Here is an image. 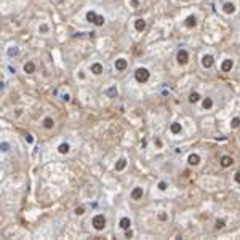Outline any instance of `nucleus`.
<instances>
[{
	"label": "nucleus",
	"instance_id": "34",
	"mask_svg": "<svg viewBox=\"0 0 240 240\" xmlns=\"http://www.w3.org/2000/svg\"><path fill=\"white\" fill-rule=\"evenodd\" d=\"M77 78H78V80H85V78H86V74H85V70H83V69H78L77 70Z\"/></svg>",
	"mask_w": 240,
	"mask_h": 240
},
{
	"label": "nucleus",
	"instance_id": "38",
	"mask_svg": "<svg viewBox=\"0 0 240 240\" xmlns=\"http://www.w3.org/2000/svg\"><path fill=\"white\" fill-rule=\"evenodd\" d=\"M234 179H235V183H239V184H240V171H237V173H235Z\"/></svg>",
	"mask_w": 240,
	"mask_h": 240
},
{
	"label": "nucleus",
	"instance_id": "25",
	"mask_svg": "<svg viewBox=\"0 0 240 240\" xmlns=\"http://www.w3.org/2000/svg\"><path fill=\"white\" fill-rule=\"evenodd\" d=\"M200 98H202V96H200L197 91H192V93L189 94V102H191V104H197V102L200 101Z\"/></svg>",
	"mask_w": 240,
	"mask_h": 240
},
{
	"label": "nucleus",
	"instance_id": "6",
	"mask_svg": "<svg viewBox=\"0 0 240 240\" xmlns=\"http://www.w3.org/2000/svg\"><path fill=\"white\" fill-rule=\"evenodd\" d=\"M130 197H131V200H134V202H139V200H142V197H144V187H141V186L133 187V191H131Z\"/></svg>",
	"mask_w": 240,
	"mask_h": 240
},
{
	"label": "nucleus",
	"instance_id": "12",
	"mask_svg": "<svg viewBox=\"0 0 240 240\" xmlns=\"http://www.w3.org/2000/svg\"><path fill=\"white\" fill-rule=\"evenodd\" d=\"M7 56L8 58L19 56V47H16V45H10V47H7Z\"/></svg>",
	"mask_w": 240,
	"mask_h": 240
},
{
	"label": "nucleus",
	"instance_id": "18",
	"mask_svg": "<svg viewBox=\"0 0 240 240\" xmlns=\"http://www.w3.org/2000/svg\"><path fill=\"white\" fill-rule=\"evenodd\" d=\"M85 19L88 21L90 24H94V23H96V19H98V13L94 11V10H90V11H86Z\"/></svg>",
	"mask_w": 240,
	"mask_h": 240
},
{
	"label": "nucleus",
	"instance_id": "13",
	"mask_svg": "<svg viewBox=\"0 0 240 240\" xmlns=\"http://www.w3.org/2000/svg\"><path fill=\"white\" fill-rule=\"evenodd\" d=\"M126 167H128V160H126L125 157H120V159L115 162V167L114 168H115V171H123Z\"/></svg>",
	"mask_w": 240,
	"mask_h": 240
},
{
	"label": "nucleus",
	"instance_id": "3",
	"mask_svg": "<svg viewBox=\"0 0 240 240\" xmlns=\"http://www.w3.org/2000/svg\"><path fill=\"white\" fill-rule=\"evenodd\" d=\"M189 51H187L186 48H181V50H178V53H176V62L178 64H181V66H186L187 62H189Z\"/></svg>",
	"mask_w": 240,
	"mask_h": 240
},
{
	"label": "nucleus",
	"instance_id": "31",
	"mask_svg": "<svg viewBox=\"0 0 240 240\" xmlns=\"http://www.w3.org/2000/svg\"><path fill=\"white\" fill-rule=\"evenodd\" d=\"M85 211H86V207H83V205H80V207L75 208V215H77V216L85 215Z\"/></svg>",
	"mask_w": 240,
	"mask_h": 240
},
{
	"label": "nucleus",
	"instance_id": "22",
	"mask_svg": "<svg viewBox=\"0 0 240 240\" xmlns=\"http://www.w3.org/2000/svg\"><path fill=\"white\" fill-rule=\"evenodd\" d=\"M104 94H106L107 98H117V94H118L117 86H109L107 90H104Z\"/></svg>",
	"mask_w": 240,
	"mask_h": 240
},
{
	"label": "nucleus",
	"instance_id": "15",
	"mask_svg": "<svg viewBox=\"0 0 240 240\" xmlns=\"http://www.w3.org/2000/svg\"><path fill=\"white\" fill-rule=\"evenodd\" d=\"M184 26H186V27H195L197 26V16L195 15H189V16L186 18V19H184Z\"/></svg>",
	"mask_w": 240,
	"mask_h": 240
},
{
	"label": "nucleus",
	"instance_id": "30",
	"mask_svg": "<svg viewBox=\"0 0 240 240\" xmlns=\"http://www.w3.org/2000/svg\"><path fill=\"white\" fill-rule=\"evenodd\" d=\"M10 149H11V144L8 141H2V152L7 154V152H10Z\"/></svg>",
	"mask_w": 240,
	"mask_h": 240
},
{
	"label": "nucleus",
	"instance_id": "27",
	"mask_svg": "<svg viewBox=\"0 0 240 240\" xmlns=\"http://www.w3.org/2000/svg\"><path fill=\"white\" fill-rule=\"evenodd\" d=\"M59 99H61L62 102H70V93L69 91H62V93L59 94Z\"/></svg>",
	"mask_w": 240,
	"mask_h": 240
},
{
	"label": "nucleus",
	"instance_id": "11",
	"mask_svg": "<svg viewBox=\"0 0 240 240\" xmlns=\"http://www.w3.org/2000/svg\"><path fill=\"white\" fill-rule=\"evenodd\" d=\"M42 126H43L45 130H53V126H55V118H53V117H50V115L43 117V120H42Z\"/></svg>",
	"mask_w": 240,
	"mask_h": 240
},
{
	"label": "nucleus",
	"instance_id": "17",
	"mask_svg": "<svg viewBox=\"0 0 240 240\" xmlns=\"http://www.w3.org/2000/svg\"><path fill=\"white\" fill-rule=\"evenodd\" d=\"M37 31H39V34H42V35H48L50 31H51V27H50L48 23H40L39 27H37Z\"/></svg>",
	"mask_w": 240,
	"mask_h": 240
},
{
	"label": "nucleus",
	"instance_id": "10",
	"mask_svg": "<svg viewBox=\"0 0 240 240\" xmlns=\"http://www.w3.org/2000/svg\"><path fill=\"white\" fill-rule=\"evenodd\" d=\"M118 227L122 231H126V229H131V219L128 216H122L120 221H118Z\"/></svg>",
	"mask_w": 240,
	"mask_h": 240
},
{
	"label": "nucleus",
	"instance_id": "29",
	"mask_svg": "<svg viewBox=\"0 0 240 240\" xmlns=\"http://www.w3.org/2000/svg\"><path fill=\"white\" fill-rule=\"evenodd\" d=\"M157 219H159L160 223H167V221H168V213H165V211H160L159 215H157Z\"/></svg>",
	"mask_w": 240,
	"mask_h": 240
},
{
	"label": "nucleus",
	"instance_id": "39",
	"mask_svg": "<svg viewBox=\"0 0 240 240\" xmlns=\"http://www.w3.org/2000/svg\"><path fill=\"white\" fill-rule=\"evenodd\" d=\"M155 144H157V147H162V141H160V139H155Z\"/></svg>",
	"mask_w": 240,
	"mask_h": 240
},
{
	"label": "nucleus",
	"instance_id": "37",
	"mask_svg": "<svg viewBox=\"0 0 240 240\" xmlns=\"http://www.w3.org/2000/svg\"><path fill=\"white\" fill-rule=\"evenodd\" d=\"M7 69L10 74H16V67H13V66H7Z\"/></svg>",
	"mask_w": 240,
	"mask_h": 240
},
{
	"label": "nucleus",
	"instance_id": "33",
	"mask_svg": "<svg viewBox=\"0 0 240 240\" xmlns=\"http://www.w3.org/2000/svg\"><path fill=\"white\" fill-rule=\"evenodd\" d=\"M24 141L27 142L29 146H32V144H34V136H32V134H31V133H27V134H26V136H24Z\"/></svg>",
	"mask_w": 240,
	"mask_h": 240
},
{
	"label": "nucleus",
	"instance_id": "19",
	"mask_svg": "<svg viewBox=\"0 0 240 240\" xmlns=\"http://www.w3.org/2000/svg\"><path fill=\"white\" fill-rule=\"evenodd\" d=\"M219 162H221V167L223 168H227V167H231L232 163H234V159H232L231 155H223Z\"/></svg>",
	"mask_w": 240,
	"mask_h": 240
},
{
	"label": "nucleus",
	"instance_id": "14",
	"mask_svg": "<svg viewBox=\"0 0 240 240\" xmlns=\"http://www.w3.org/2000/svg\"><path fill=\"white\" fill-rule=\"evenodd\" d=\"M235 3H232V2H226V3H223V11L226 13V15H234L235 13Z\"/></svg>",
	"mask_w": 240,
	"mask_h": 240
},
{
	"label": "nucleus",
	"instance_id": "5",
	"mask_svg": "<svg viewBox=\"0 0 240 240\" xmlns=\"http://www.w3.org/2000/svg\"><path fill=\"white\" fill-rule=\"evenodd\" d=\"M88 70L93 74V75H96V77H98V75H101V74L104 72V66H102L99 61H94V62H91V64H90Z\"/></svg>",
	"mask_w": 240,
	"mask_h": 240
},
{
	"label": "nucleus",
	"instance_id": "16",
	"mask_svg": "<svg viewBox=\"0 0 240 240\" xmlns=\"http://www.w3.org/2000/svg\"><path fill=\"white\" fill-rule=\"evenodd\" d=\"M170 133L175 134V136H176V134L183 133V126H181V123H179V122H173V123H171V125H170Z\"/></svg>",
	"mask_w": 240,
	"mask_h": 240
},
{
	"label": "nucleus",
	"instance_id": "8",
	"mask_svg": "<svg viewBox=\"0 0 240 240\" xmlns=\"http://www.w3.org/2000/svg\"><path fill=\"white\" fill-rule=\"evenodd\" d=\"M35 70H37V64L34 61H26L24 64H23V72H24L26 75H32Z\"/></svg>",
	"mask_w": 240,
	"mask_h": 240
},
{
	"label": "nucleus",
	"instance_id": "35",
	"mask_svg": "<svg viewBox=\"0 0 240 240\" xmlns=\"http://www.w3.org/2000/svg\"><path fill=\"white\" fill-rule=\"evenodd\" d=\"M123 235H125V239H131V237H133V231H131V229H126V231H123Z\"/></svg>",
	"mask_w": 240,
	"mask_h": 240
},
{
	"label": "nucleus",
	"instance_id": "32",
	"mask_svg": "<svg viewBox=\"0 0 240 240\" xmlns=\"http://www.w3.org/2000/svg\"><path fill=\"white\" fill-rule=\"evenodd\" d=\"M231 126L235 130V128H239L240 126V117H235V118H232V122H231Z\"/></svg>",
	"mask_w": 240,
	"mask_h": 240
},
{
	"label": "nucleus",
	"instance_id": "1",
	"mask_svg": "<svg viewBox=\"0 0 240 240\" xmlns=\"http://www.w3.org/2000/svg\"><path fill=\"white\" fill-rule=\"evenodd\" d=\"M91 226H93V229L96 232H101L106 229L107 226V218L102 213H96V215L93 216V219H91Z\"/></svg>",
	"mask_w": 240,
	"mask_h": 240
},
{
	"label": "nucleus",
	"instance_id": "20",
	"mask_svg": "<svg viewBox=\"0 0 240 240\" xmlns=\"http://www.w3.org/2000/svg\"><path fill=\"white\" fill-rule=\"evenodd\" d=\"M187 163H189L191 167H195V165H199V163H200V155H199V154H191L189 157H187Z\"/></svg>",
	"mask_w": 240,
	"mask_h": 240
},
{
	"label": "nucleus",
	"instance_id": "26",
	"mask_svg": "<svg viewBox=\"0 0 240 240\" xmlns=\"http://www.w3.org/2000/svg\"><path fill=\"white\" fill-rule=\"evenodd\" d=\"M104 24H106V18L102 16V15H98V19H96V23H94L93 26H96V27H102Z\"/></svg>",
	"mask_w": 240,
	"mask_h": 240
},
{
	"label": "nucleus",
	"instance_id": "7",
	"mask_svg": "<svg viewBox=\"0 0 240 240\" xmlns=\"http://www.w3.org/2000/svg\"><path fill=\"white\" fill-rule=\"evenodd\" d=\"M200 62H202V67H203V69H211L213 66H215V58H213L211 55H203L202 59H200Z\"/></svg>",
	"mask_w": 240,
	"mask_h": 240
},
{
	"label": "nucleus",
	"instance_id": "21",
	"mask_svg": "<svg viewBox=\"0 0 240 240\" xmlns=\"http://www.w3.org/2000/svg\"><path fill=\"white\" fill-rule=\"evenodd\" d=\"M69 151H70V144L69 142H61V144L58 146V152H59L61 155L69 154Z\"/></svg>",
	"mask_w": 240,
	"mask_h": 240
},
{
	"label": "nucleus",
	"instance_id": "9",
	"mask_svg": "<svg viewBox=\"0 0 240 240\" xmlns=\"http://www.w3.org/2000/svg\"><path fill=\"white\" fill-rule=\"evenodd\" d=\"M147 27V21L144 18H136L134 19V31L136 32H144Z\"/></svg>",
	"mask_w": 240,
	"mask_h": 240
},
{
	"label": "nucleus",
	"instance_id": "36",
	"mask_svg": "<svg viewBox=\"0 0 240 240\" xmlns=\"http://www.w3.org/2000/svg\"><path fill=\"white\" fill-rule=\"evenodd\" d=\"M224 227V221L221 219V221H216V229H223Z\"/></svg>",
	"mask_w": 240,
	"mask_h": 240
},
{
	"label": "nucleus",
	"instance_id": "40",
	"mask_svg": "<svg viewBox=\"0 0 240 240\" xmlns=\"http://www.w3.org/2000/svg\"><path fill=\"white\" fill-rule=\"evenodd\" d=\"M131 5H133V7H138V0H131Z\"/></svg>",
	"mask_w": 240,
	"mask_h": 240
},
{
	"label": "nucleus",
	"instance_id": "28",
	"mask_svg": "<svg viewBox=\"0 0 240 240\" xmlns=\"http://www.w3.org/2000/svg\"><path fill=\"white\" fill-rule=\"evenodd\" d=\"M157 189L162 191V192H165L168 189V183H167V181H163V179H162V181H159V183H157Z\"/></svg>",
	"mask_w": 240,
	"mask_h": 240
},
{
	"label": "nucleus",
	"instance_id": "4",
	"mask_svg": "<svg viewBox=\"0 0 240 240\" xmlns=\"http://www.w3.org/2000/svg\"><path fill=\"white\" fill-rule=\"evenodd\" d=\"M114 69L117 72H125L128 69V61H126L125 58H117L114 61Z\"/></svg>",
	"mask_w": 240,
	"mask_h": 240
},
{
	"label": "nucleus",
	"instance_id": "2",
	"mask_svg": "<svg viewBox=\"0 0 240 240\" xmlns=\"http://www.w3.org/2000/svg\"><path fill=\"white\" fill-rule=\"evenodd\" d=\"M134 80L144 85L147 82L151 80V70L147 69V67H138V69L134 70Z\"/></svg>",
	"mask_w": 240,
	"mask_h": 240
},
{
	"label": "nucleus",
	"instance_id": "23",
	"mask_svg": "<svg viewBox=\"0 0 240 240\" xmlns=\"http://www.w3.org/2000/svg\"><path fill=\"white\" fill-rule=\"evenodd\" d=\"M232 67H234V61H232V59H226V61H223V64H221L223 72H229Z\"/></svg>",
	"mask_w": 240,
	"mask_h": 240
},
{
	"label": "nucleus",
	"instance_id": "24",
	"mask_svg": "<svg viewBox=\"0 0 240 240\" xmlns=\"http://www.w3.org/2000/svg\"><path fill=\"white\" fill-rule=\"evenodd\" d=\"M202 107H203L205 110H210L213 107V99L211 98H203V101H202Z\"/></svg>",
	"mask_w": 240,
	"mask_h": 240
}]
</instances>
